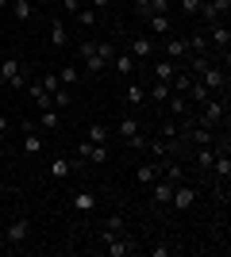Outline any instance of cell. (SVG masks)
<instances>
[{
  "label": "cell",
  "mask_w": 231,
  "mask_h": 257,
  "mask_svg": "<svg viewBox=\"0 0 231 257\" xmlns=\"http://www.w3.org/2000/svg\"><path fill=\"white\" fill-rule=\"evenodd\" d=\"M227 119V92H216V96H208L204 104L197 107V115H193V123H200V127H208V131H216Z\"/></svg>",
  "instance_id": "cell-1"
},
{
  "label": "cell",
  "mask_w": 231,
  "mask_h": 257,
  "mask_svg": "<svg viewBox=\"0 0 231 257\" xmlns=\"http://www.w3.org/2000/svg\"><path fill=\"white\" fill-rule=\"evenodd\" d=\"M0 81H4L12 92H23V88L31 85L27 73H23V62H20V58H4V62H0Z\"/></svg>",
  "instance_id": "cell-2"
},
{
  "label": "cell",
  "mask_w": 231,
  "mask_h": 257,
  "mask_svg": "<svg viewBox=\"0 0 231 257\" xmlns=\"http://www.w3.org/2000/svg\"><path fill=\"white\" fill-rule=\"evenodd\" d=\"M139 127H143V123H139L135 115H123L120 123H116V135H120L131 150H146V139H143V131H139Z\"/></svg>",
  "instance_id": "cell-3"
},
{
  "label": "cell",
  "mask_w": 231,
  "mask_h": 257,
  "mask_svg": "<svg viewBox=\"0 0 231 257\" xmlns=\"http://www.w3.org/2000/svg\"><path fill=\"white\" fill-rule=\"evenodd\" d=\"M204 35H208V46H216V50L231 62V54H227V46H231V27H227V20L208 23V27H204Z\"/></svg>",
  "instance_id": "cell-4"
},
{
  "label": "cell",
  "mask_w": 231,
  "mask_h": 257,
  "mask_svg": "<svg viewBox=\"0 0 231 257\" xmlns=\"http://www.w3.org/2000/svg\"><path fill=\"white\" fill-rule=\"evenodd\" d=\"M73 154H77V161H89V165H108V146H97V142H77L73 146Z\"/></svg>",
  "instance_id": "cell-5"
},
{
  "label": "cell",
  "mask_w": 231,
  "mask_h": 257,
  "mask_svg": "<svg viewBox=\"0 0 231 257\" xmlns=\"http://www.w3.org/2000/svg\"><path fill=\"white\" fill-rule=\"evenodd\" d=\"M193 204H197V184L177 181V184H174V200H170V207H174V211L181 215V211H189Z\"/></svg>",
  "instance_id": "cell-6"
},
{
  "label": "cell",
  "mask_w": 231,
  "mask_h": 257,
  "mask_svg": "<svg viewBox=\"0 0 231 257\" xmlns=\"http://www.w3.org/2000/svg\"><path fill=\"white\" fill-rule=\"evenodd\" d=\"M97 207H100V200H97L93 188H77V192L69 196V211H73V215H93Z\"/></svg>",
  "instance_id": "cell-7"
},
{
  "label": "cell",
  "mask_w": 231,
  "mask_h": 257,
  "mask_svg": "<svg viewBox=\"0 0 231 257\" xmlns=\"http://www.w3.org/2000/svg\"><path fill=\"white\" fill-rule=\"evenodd\" d=\"M197 81L208 88V92H223V88H227V65H216V62H212L208 69L197 77Z\"/></svg>",
  "instance_id": "cell-8"
},
{
  "label": "cell",
  "mask_w": 231,
  "mask_h": 257,
  "mask_svg": "<svg viewBox=\"0 0 231 257\" xmlns=\"http://www.w3.org/2000/svg\"><path fill=\"white\" fill-rule=\"evenodd\" d=\"M116 234H131V230H127V219H123V215H108V219H104V223L97 226L100 246H104V242H112Z\"/></svg>",
  "instance_id": "cell-9"
},
{
  "label": "cell",
  "mask_w": 231,
  "mask_h": 257,
  "mask_svg": "<svg viewBox=\"0 0 231 257\" xmlns=\"http://www.w3.org/2000/svg\"><path fill=\"white\" fill-rule=\"evenodd\" d=\"M27 238H31V219H27V215H16V219L8 223V246L20 249Z\"/></svg>",
  "instance_id": "cell-10"
},
{
  "label": "cell",
  "mask_w": 231,
  "mask_h": 257,
  "mask_svg": "<svg viewBox=\"0 0 231 257\" xmlns=\"http://www.w3.org/2000/svg\"><path fill=\"white\" fill-rule=\"evenodd\" d=\"M227 12H231V0H204L197 16L204 23H216V20H227Z\"/></svg>",
  "instance_id": "cell-11"
},
{
  "label": "cell",
  "mask_w": 231,
  "mask_h": 257,
  "mask_svg": "<svg viewBox=\"0 0 231 257\" xmlns=\"http://www.w3.org/2000/svg\"><path fill=\"white\" fill-rule=\"evenodd\" d=\"M158 177H162V161H158V158L143 161V165L135 169V184H139V188H150V184L158 181Z\"/></svg>",
  "instance_id": "cell-12"
},
{
  "label": "cell",
  "mask_w": 231,
  "mask_h": 257,
  "mask_svg": "<svg viewBox=\"0 0 231 257\" xmlns=\"http://www.w3.org/2000/svg\"><path fill=\"white\" fill-rule=\"evenodd\" d=\"M170 200H174V181H166V177H158V181L150 184V204L162 211V207H170Z\"/></svg>",
  "instance_id": "cell-13"
},
{
  "label": "cell",
  "mask_w": 231,
  "mask_h": 257,
  "mask_svg": "<svg viewBox=\"0 0 231 257\" xmlns=\"http://www.w3.org/2000/svg\"><path fill=\"white\" fill-rule=\"evenodd\" d=\"M23 131V154H43V135H39V123H20Z\"/></svg>",
  "instance_id": "cell-14"
},
{
  "label": "cell",
  "mask_w": 231,
  "mask_h": 257,
  "mask_svg": "<svg viewBox=\"0 0 231 257\" xmlns=\"http://www.w3.org/2000/svg\"><path fill=\"white\" fill-rule=\"evenodd\" d=\"M135 65H139V62H135L131 54H120V50H116V58H112V65H108V69H112L116 77H120V81H131V77H135Z\"/></svg>",
  "instance_id": "cell-15"
},
{
  "label": "cell",
  "mask_w": 231,
  "mask_h": 257,
  "mask_svg": "<svg viewBox=\"0 0 231 257\" xmlns=\"http://www.w3.org/2000/svg\"><path fill=\"white\" fill-rule=\"evenodd\" d=\"M46 31H50V46H54V50H66L69 46V31H66V20H62V16H54V20L46 23Z\"/></svg>",
  "instance_id": "cell-16"
},
{
  "label": "cell",
  "mask_w": 231,
  "mask_h": 257,
  "mask_svg": "<svg viewBox=\"0 0 231 257\" xmlns=\"http://www.w3.org/2000/svg\"><path fill=\"white\" fill-rule=\"evenodd\" d=\"M104 253H108V257H127V253H135V238H131V234H116L112 242H104Z\"/></svg>",
  "instance_id": "cell-17"
},
{
  "label": "cell",
  "mask_w": 231,
  "mask_h": 257,
  "mask_svg": "<svg viewBox=\"0 0 231 257\" xmlns=\"http://www.w3.org/2000/svg\"><path fill=\"white\" fill-rule=\"evenodd\" d=\"M135 58V62H146V58H154V39L150 35H135L131 39V50H127Z\"/></svg>",
  "instance_id": "cell-18"
},
{
  "label": "cell",
  "mask_w": 231,
  "mask_h": 257,
  "mask_svg": "<svg viewBox=\"0 0 231 257\" xmlns=\"http://www.w3.org/2000/svg\"><path fill=\"white\" fill-rule=\"evenodd\" d=\"M123 104L131 107V111H135V107H143V104H146V88L139 85L135 77H131V81H127V88H123Z\"/></svg>",
  "instance_id": "cell-19"
},
{
  "label": "cell",
  "mask_w": 231,
  "mask_h": 257,
  "mask_svg": "<svg viewBox=\"0 0 231 257\" xmlns=\"http://www.w3.org/2000/svg\"><path fill=\"white\" fill-rule=\"evenodd\" d=\"M8 12H12V20H16V23H31L35 4H31V0H12V4H8Z\"/></svg>",
  "instance_id": "cell-20"
},
{
  "label": "cell",
  "mask_w": 231,
  "mask_h": 257,
  "mask_svg": "<svg viewBox=\"0 0 231 257\" xmlns=\"http://www.w3.org/2000/svg\"><path fill=\"white\" fill-rule=\"evenodd\" d=\"M162 177H166V181H189V177H185V165H181V161H177V158H162Z\"/></svg>",
  "instance_id": "cell-21"
},
{
  "label": "cell",
  "mask_w": 231,
  "mask_h": 257,
  "mask_svg": "<svg viewBox=\"0 0 231 257\" xmlns=\"http://www.w3.org/2000/svg\"><path fill=\"white\" fill-rule=\"evenodd\" d=\"M81 77H85V73H81V65H73V62L58 69V81H62V88H77V85H81Z\"/></svg>",
  "instance_id": "cell-22"
},
{
  "label": "cell",
  "mask_w": 231,
  "mask_h": 257,
  "mask_svg": "<svg viewBox=\"0 0 231 257\" xmlns=\"http://www.w3.org/2000/svg\"><path fill=\"white\" fill-rule=\"evenodd\" d=\"M208 96H216V92H208V88H204V85L197 81V77H193V85L185 88V100H189V107H200V104H204Z\"/></svg>",
  "instance_id": "cell-23"
},
{
  "label": "cell",
  "mask_w": 231,
  "mask_h": 257,
  "mask_svg": "<svg viewBox=\"0 0 231 257\" xmlns=\"http://www.w3.org/2000/svg\"><path fill=\"white\" fill-rule=\"evenodd\" d=\"M166 107H170V115L181 123V119L189 115V100H185V92H170V100H166Z\"/></svg>",
  "instance_id": "cell-24"
},
{
  "label": "cell",
  "mask_w": 231,
  "mask_h": 257,
  "mask_svg": "<svg viewBox=\"0 0 231 257\" xmlns=\"http://www.w3.org/2000/svg\"><path fill=\"white\" fill-rule=\"evenodd\" d=\"M73 169H77V158H54L50 161V177H54V181H66Z\"/></svg>",
  "instance_id": "cell-25"
},
{
  "label": "cell",
  "mask_w": 231,
  "mask_h": 257,
  "mask_svg": "<svg viewBox=\"0 0 231 257\" xmlns=\"http://www.w3.org/2000/svg\"><path fill=\"white\" fill-rule=\"evenodd\" d=\"M185 54H189V46H185V39H181V35L166 39V58H170V62H177V65H181V58H185Z\"/></svg>",
  "instance_id": "cell-26"
},
{
  "label": "cell",
  "mask_w": 231,
  "mask_h": 257,
  "mask_svg": "<svg viewBox=\"0 0 231 257\" xmlns=\"http://www.w3.org/2000/svg\"><path fill=\"white\" fill-rule=\"evenodd\" d=\"M146 31H154V35H170L174 31V20H170V16H146Z\"/></svg>",
  "instance_id": "cell-27"
},
{
  "label": "cell",
  "mask_w": 231,
  "mask_h": 257,
  "mask_svg": "<svg viewBox=\"0 0 231 257\" xmlns=\"http://www.w3.org/2000/svg\"><path fill=\"white\" fill-rule=\"evenodd\" d=\"M39 127L43 131H58L62 127V111H58V107H43V111H39Z\"/></svg>",
  "instance_id": "cell-28"
},
{
  "label": "cell",
  "mask_w": 231,
  "mask_h": 257,
  "mask_svg": "<svg viewBox=\"0 0 231 257\" xmlns=\"http://www.w3.org/2000/svg\"><path fill=\"white\" fill-rule=\"evenodd\" d=\"M73 20H77V27L93 31V27H97V20H100V12H97V8H89V4H81V12H77Z\"/></svg>",
  "instance_id": "cell-29"
},
{
  "label": "cell",
  "mask_w": 231,
  "mask_h": 257,
  "mask_svg": "<svg viewBox=\"0 0 231 257\" xmlns=\"http://www.w3.org/2000/svg\"><path fill=\"white\" fill-rule=\"evenodd\" d=\"M174 73H177V62H170V58H158V62H154V81H166V85H170Z\"/></svg>",
  "instance_id": "cell-30"
},
{
  "label": "cell",
  "mask_w": 231,
  "mask_h": 257,
  "mask_svg": "<svg viewBox=\"0 0 231 257\" xmlns=\"http://www.w3.org/2000/svg\"><path fill=\"white\" fill-rule=\"evenodd\" d=\"M185 46H189V54H208V50H212V46H208V35H204V31H193V35L185 39Z\"/></svg>",
  "instance_id": "cell-31"
},
{
  "label": "cell",
  "mask_w": 231,
  "mask_h": 257,
  "mask_svg": "<svg viewBox=\"0 0 231 257\" xmlns=\"http://www.w3.org/2000/svg\"><path fill=\"white\" fill-rule=\"evenodd\" d=\"M212 158H216V146H197V154H193V161H197V169H200V173H208V169H212Z\"/></svg>",
  "instance_id": "cell-32"
},
{
  "label": "cell",
  "mask_w": 231,
  "mask_h": 257,
  "mask_svg": "<svg viewBox=\"0 0 231 257\" xmlns=\"http://www.w3.org/2000/svg\"><path fill=\"white\" fill-rule=\"evenodd\" d=\"M108 135H112V131L104 127V123H89V131H85V139L97 142V146H108Z\"/></svg>",
  "instance_id": "cell-33"
},
{
  "label": "cell",
  "mask_w": 231,
  "mask_h": 257,
  "mask_svg": "<svg viewBox=\"0 0 231 257\" xmlns=\"http://www.w3.org/2000/svg\"><path fill=\"white\" fill-rule=\"evenodd\" d=\"M146 100H154V104H166V100H170V85H166V81H154V85L146 88Z\"/></svg>",
  "instance_id": "cell-34"
},
{
  "label": "cell",
  "mask_w": 231,
  "mask_h": 257,
  "mask_svg": "<svg viewBox=\"0 0 231 257\" xmlns=\"http://www.w3.org/2000/svg\"><path fill=\"white\" fill-rule=\"evenodd\" d=\"M39 85H43V92H58V88H62V81H58V73H54V69H46Z\"/></svg>",
  "instance_id": "cell-35"
},
{
  "label": "cell",
  "mask_w": 231,
  "mask_h": 257,
  "mask_svg": "<svg viewBox=\"0 0 231 257\" xmlns=\"http://www.w3.org/2000/svg\"><path fill=\"white\" fill-rule=\"evenodd\" d=\"M174 4H177V8H181V12H185L189 20H193V16H197V12H200V4H204V0H174Z\"/></svg>",
  "instance_id": "cell-36"
},
{
  "label": "cell",
  "mask_w": 231,
  "mask_h": 257,
  "mask_svg": "<svg viewBox=\"0 0 231 257\" xmlns=\"http://www.w3.org/2000/svg\"><path fill=\"white\" fill-rule=\"evenodd\" d=\"M174 12V0H150V16H170Z\"/></svg>",
  "instance_id": "cell-37"
},
{
  "label": "cell",
  "mask_w": 231,
  "mask_h": 257,
  "mask_svg": "<svg viewBox=\"0 0 231 257\" xmlns=\"http://www.w3.org/2000/svg\"><path fill=\"white\" fill-rule=\"evenodd\" d=\"M177 246H170V242H158V246H150V257H174Z\"/></svg>",
  "instance_id": "cell-38"
},
{
  "label": "cell",
  "mask_w": 231,
  "mask_h": 257,
  "mask_svg": "<svg viewBox=\"0 0 231 257\" xmlns=\"http://www.w3.org/2000/svg\"><path fill=\"white\" fill-rule=\"evenodd\" d=\"M131 8H135L139 20H146V16H150V0H131Z\"/></svg>",
  "instance_id": "cell-39"
},
{
  "label": "cell",
  "mask_w": 231,
  "mask_h": 257,
  "mask_svg": "<svg viewBox=\"0 0 231 257\" xmlns=\"http://www.w3.org/2000/svg\"><path fill=\"white\" fill-rule=\"evenodd\" d=\"M58 4H62V8L69 12V16H77V12H81V4H85V0H58Z\"/></svg>",
  "instance_id": "cell-40"
},
{
  "label": "cell",
  "mask_w": 231,
  "mask_h": 257,
  "mask_svg": "<svg viewBox=\"0 0 231 257\" xmlns=\"http://www.w3.org/2000/svg\"><path fill=\"white\" fill-rule=\"evenodd\" d=\"M8 127H12V123H8V119H4V115H0V146L8 142Z\"/></svg>",
  "instance_id": "cell-41"
},
{
  "label": "cell",
  "mask_w": 231,
  "mask_h": 257,
  "mask_svg": "<svg viewBox=\"0 0 231 257\" xmlns=\"http://www.w3.org/2000/svg\"><path fill=\"white\" fill-rule=\"evenodd\" d=\"M8 4H12V0H0V12H8Z\"/></svg>",
  "instance_id": "cell-42"
},
{
  "label": "cell",
  "mask_w": 231,
  "mask_h": 257,
  "mask_svg": "<svg viewBox=\"0 0 231 257\" xmlns=\"http://www.w3.org/2000/svg\"><path fill=\"white\" fill-rule=\"evenodd\" d=\"M31 4H39V8H43V4H50V0H31Z\"/></svg>",
  "instance_id": "cell-43"
},
{
  "label": "cell",
  "mask_w": 231,
  "mask_h": 257,
  "mask_svg": "<svg viewBox=\"0 0 231 257\" xmlns=\"http://www.w3.org/2000/svg\"><path fill=\"white\" fill-rule=\"evenodd\" d=\"M0 169H4V165H0Z\"/></svg>",
  "instance_id": "cell-44"
}]
</instances>
